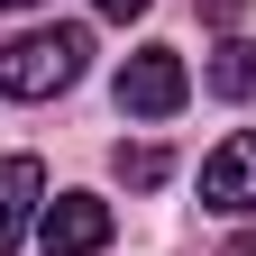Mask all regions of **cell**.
Instances as JSON below:
<instances>
[{
  "instance_id": "obj_1",
  "label": "cell",
  "mask_w": 256,
  "mask_h": 256,
  "mask_svg": "<svg viewBox=\"0 0 256 256\" xmlns=\"http://www.w3.org/2000/svg\"><path fill=\"white\" fill-rule=\"evenodd\" d=\"M92 64V37L82 28H28V37L0 46V101H55V92H74Z\"/></svg>"
},
{
  "instance_id": "obj_2",
  "label": "cell",
  "mask_w": 256,
  "mask_h": 256,
  "mask_svg": "<svg viewBox=\"0 0 256 256\" xmlns=\"http://www.w3.org/2000/svg\"><path fill=\"white\" fill-rule=\"evenodd\" d=\"M183 101H192V74H183L174 46H138V55L119 64V110L128 119H174Z\"/></svg>"
},
{
  "instance_id": "obj_3",
  "label": "cell",
  "mask_w": 256,
  "mask_h": 256,
  "mask_svg": "<svg viewBox=\"0 0 256 256\" xmlns=\"http://www.w3.org/2000/svg\"><path fill=\"white\" fill-rule=\"evenodd\" d=\"M37 247L46 256H101L110 247V202L101 192H55L37 210Z\"/></svg>"
},
{
  "instance_id": "obj_4",
  "label": "cell",
  "mask_w": 256,
  "mask_h": 256,
  "mask_svg": "<svg viewBox=\"0 0 256 256\" xmlns=\"http://www.w3.org/2000/svg\"><path fill=\"white\" fill-rule=\"evenodd\" d=\"M202 210H220V220L256 210V128H238V138H220L202 156Z\"/></svg>"
},
{
  "instance_id": "obj_5",
  "label": "cell",
  "mask_w": 256,
  "mask_h": 256,
  "mask_svg": "<svg viewBox=\"0 0 256 256\" xmlns=\"http://www.w3.org/2000/svg\"><path fill=\"white\" fill-rule=\"evenodd\" d=\"M37 210H46V165L37 156H0V256L37 238Z\"/></svg>"
},
{
  "instance_id": "obj_6",
  "label": "cell",
  "mask_w": 256,
  "mask_h": 256,
  "mask_svg": "<svg viewBox=\"0 0 256 256\" xmlns=\"http://www.w3.org/2000/svg\"><path fill=\"white\" fill-rule=\"evenodd\" d=\"M202 82L220 92V101H247V92H256V46H247V37H220V55H210Z\"/></svg>"
},
{
  "instance_id": "obj_7",
  "label": "cell",
  "mask_w": 256,
  "mask_h": 256,
  "mask_svg": "<svg viewBox=\"0 0 256 256\" xmlns=\"http://www.w3.org/2000/svg\"><path fill=\"white\" fill-rule=\"evenodd\" d=\"M110 165H119V183H128V192H156V183L174 174V156H165V146H119Z\"/></svg>"
},
{
  "instance_id": "obj_8",
  "label": "cell",
  "mask_w": 256,
  "mask_h": 256,
  "mask_svg": "<svg viewBox=\"0 0 256 256\" xmlns=\"http://www.w3.org/2000/svg\"><path fill=\"white\" fill-rule=\"evenodd\" d=\"M92 10H101V18H146L156 0H92Z\"/></svg>"
},
{
  "instance_id": "obj_9",
  "label": "cell",
  "mask_w": 256,
  "mask_h": 256,
  "mask_svg": "<svg viewBox=\"0 0 256 256\" xmlns=\"http://www.w3.org/2000/svg\"><path fill=\"white\" fill-rule=\"evenodd\" d=\"M238 10H247V0H202V18H210V28H238Z\"/></svg>"
},
{
  "instance_id": "obj_10",
  "label": "cell",
  "mask_w": 256,
  "mask_h": 256,
  "mask_svg": "<svg viewBox=\"0 0 256 256\" xmlns=\"http://www.w3.org/2000/svg\"><path fill=\"white\" fill-rule=\"evenodd\" d=\"M220 256H256V229H238V238H229V247H220Z\"/></svg>"
},
{
  "instance_id": "obj_11",
  "label": "cell",
  "mask_w": 256,
  "mask_h": 256,
  "mask_svg": "<svg viewBox=\"0 0 256 256\" xmlns=\"http://www.w3.org/2000/svg\"><path fill=\"white\" fill-rule=\"evenodd\" d=\"M0 10H37V0H0Z\"/></svg>"
}]
</instances>
